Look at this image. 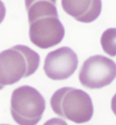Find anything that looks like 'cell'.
Masks as SVG:
<instances>
[{
    "label": "cell",
    "instance_id": "cell-2",
    "mask_svg": "<svg viewBox=\"0 0 116 125\" xmlns=\"http://www.w3.org/2000/svg\"><path fill=\"white\" fill-rule=\"evenodd\" d=\"M50 105L58 116L77 124L90 121L94 114L91 97L85 91L75 88L57 90L51 97Z\"/></svg>",
    "mask_w": 116,
    "mask_h": 125
},
{
    "label": "cell",
    "instance_id": "cell-1",
    "mask_svg": "<svg viewBox=\"0 0 116 125\" xmlns=\"http://www.w3.org/2000/svg\"><path fill=\"white\" fill-rule=\"evenodd\" d=\"M40 56L25 45H16L0 52V84L6 86L33 75L38 70Z\"/></svg>",
    "mask_w": 116,
    "mask_h": 125
},
{
    "label": "cell",
    "instance_id": "cell-5",
    "mask_svg": "<svg viewBox=\"0 0 116 125\" xmlns=\"http://www.w3.org/2000/svg\"><path fill=\"white\" fill-rule=\"evenodd\" d=\"M29 23V38L33 44L41 49L59 44L65 36V28L58 16H47Z\"/></svg>",
    "mask_w": 116,
    "mask_h": 125
},
{
    "label": "cell",
    "instance_id": "cell-8",
    "mask_svg": "<svg viewBox=\"0 0 116 125\" xmlns=\"http://www.w3.org/2000/svg\"><path fill=\"white\" fill-rule=\"evenodd\" d=\"M29 22L46 16H58L57 0H25Z\"/></svg>",
    "mask_w": 116,
    "mask_h": 125
},
{
    "label": "cell",
    "instance_id": "cell-10",
    "mask_svg": "<svg viewBox=\"0 0 116 125\" xmlns=\"http://www.w3.org/2000/svg\"><path fill=\"white\" fill-rule=\"evenodd\" d=\"M6 6L3 3V1L0 0V24L3 22V19L6 16Z\"/></svg>",
    "mask_w": 116,
    "mask_h": 125
},
{
    "label": "cell",
    "instance_id": "cell-12",
    "mask_svg": "<svg viewBox=\"0 0 116 125\" xmlns=\"http://www.w3.org/2000/svg\"><path fill=\"white\" fill-rule=\"evenodd\" d=\"M4 86H3V85L0 84V90H2V89H3V88H4Z\"/></svg>",
    "mask_w": 116,
    "mask_h": 125
},
{
    "label": "cell",
    "instance_id": "cell-6",
    "mask_svg": "<svg viewBox=\"0 0 116 125\" xmlns=\"http://www.w3.org/2000/svg\"><path fill=\"white\" fill-rule=\"evenodd\" d=\"M78 65V58L69 47L64 46L50 52L44 61L46 75L53 80H64L75 73Z\"/></svg>",
    "mask_w": 116,
    "mask_h": 125
},
{
    "label": "cell",
    "instance_id": "cell-7",
    "mask_svg": "<svg viewBox=\"0 0 116 125\" xmlns=\"http://www.w3.org/2000/svg\"><path fill=\"white\" fill-rule=\"evenodd\" d=\"M61 4L67 14L84 23L97 20L102 10L101 0H61Z\"/></svg>",
    "mask_w": 116,
    "mask_h": 125
},
{
    "label": "cell",
    "instance_id": "cell-11",
    "mask_svg": "<svg viewBox=\"0 0 116 125\" xmlns=\"http://www.w3.org/2000/svg\"><path fill=\"white\" fill-rule=\"evenodd\" d=\"M111 109L113 111V114L116 116V93L114 94V96L111 99Z\"/></svg>",
    "mask_w": 116,
    "mask_h": 125
},
{
    "label": "cell",
    "instance_id": "cell-3",
    "mask_svg": "<svg viewBox=\"0 0 116 125\" xmlns=\"http://www.w3.org/2000/svg\"><path fill=\"white\" fill-rule=\"evenodd\" d=\"M46 109L44 97L35 88L22 86L13 91L10 112L19 125H36L41 120Z\"/></svg>",
    "mask_w": 116,
    "mask_h": 125
},
{
    "label": "cell",
    "instance_id": "cell-9",
    "mask_svg": "<svg viewBox=\"0 0 116 125\" xmlns=\"http://www.w3.org/2000/svg\"><path fill=\"white\" fill-rule=\"evenodd\" d=\"M100 44L104 52L108 55L116 56V28H109L103 32Z\"/></svg>",
    "mask_w": 116,
    "mask_h": 125
},
{
    "label": "cell",
    "instance_id": "cell-4",
    "mask_svg": "<svg viewBox=\"0 0 116 125\" xmlns=\"http://www.w3.org/2000/svg\"><path fill=\"white\" fill-rule=\"evenodd\" d=\"M116 78V63L103 55H94L85 61L79 73L83 86L100 89L109 85Z\"/></svg>",
    "mask_w": 116,
    "mask_h": 125
}]
</instances>
